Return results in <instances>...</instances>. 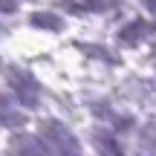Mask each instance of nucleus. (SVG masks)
I'll return each instance as SVG.
<instances>
[{"mask_svg":"<svg viewBox=\"0 0 156 156\" xmlns=\"http://www.w3.org/2000/svg\"><path fill=\"white\" fill-rule=\"evenodd\" d=\"M0 6H3V12H12V9H15V3H12V0H0Z\"/></svg>","mask_w":156,"mask_h":156,"instance_id":"1","label":"nucleus"}]
</instances>
